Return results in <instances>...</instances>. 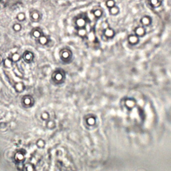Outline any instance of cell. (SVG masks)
I'll use <instances>...</instances> for the list:
<instances>
[{
    "label": "cell",
    "mask_w": 171,
    "mask_h": 171,
    "mask_svg": "<svg viewBox=\"0 0 171 171\" xmlns=\"http://www.w3.org/2000/svg\"><path fill=\"white\" fill-rule=\"evenodd\" d=\"M19 60H20V55L17 53H15L11 56V61H13L14 62H18Z\"/></svg>",
    "instance_id": "14"
},
{
    "label": "cell",
    "mask_w": 171,
    "mask_h": 171,
    "mask_svg": "<svg viewBox=\"0 0 171 171\" xmlns=\"http://www.w3.org/2000/svg\"><path fill=\"white\" fill-rule=\"evenodd\" d=\"M45 144H46V142H45V141L44 140H42V139H39L37 141V142H36V145H37V146L38 147V148H44L45 146Z\"/></svg>",
    "instance_id": "12"
},
{
    "label": "cell",
    "mask_w": 171,
    "mask_h": 171,
    "mask_svg": "<svg viewBox=\"0 0 171 171\" xmlns=\"http://www.w3.org/2000/svg\"><path fill=\"white\" fill-rule=\"evenodd\" d=\"M148 1L150 5L155 8L160 6L163 3V0H148Z\"/></svg>",
    "instance_id": "3"
},
{
    "label": "cell",
    "mask_w": 171,
    "mask_h": 171,
    "mask_svg": "<svg viewBox=\"0 0 171 171\" xmlns=\"http://www.w3.org/2000/svg\"><path fill=\"white\" fill-rule=\"evenodd\" d=\"M47 41H48V39H47V38L45 37V36H41L39 38V44L41 45L47 44Z\"/></svg>",
    "instance_id": "11"
},
{
    "label": "cell",
    "mask_w": 171,
    "mask_h": 171,
    "mask_svg": "<svg viewBox=\"0 0 171 171\" xmlns=\"http://www.w3.org/2000/svg\"><path fill=\"white\" fill-rule=\"evenodd\" d=\"M23 103L27 106H30L33 104V98L30 96H25V97L23 98Z\"/></svg>",
    "instance_id": "2"
},
{
    "label": "cell",
    "mask_w": 171,
    "mask_h": 171,
    "mask_svg": "<svg viewBox=\"0 0 171 171\" xmlns=\"http://www.w3.org/2000/svg\"><path fill=\"white\" fill-rule=\"evenodd\" d=\"M104 34H105V36H107V37H108V38H111V37H112V36H114V31L112 30V29L108 28V29H107V30H106V31H105V32H104Z\"/></svg>",
    "instance_id": "13"
},
{
    "label": "cell",
    "mask_w": 171,
    "mask_h": 171,
    "mask_svg": "<svg viewBox=\"0 0 171 171\" xmlns=\"http://www.w3.org/2000/svg\"><path fill=\"white\" fill-rule=\"evenodd\" d=\"M129 41H130V43H132V44H136V43H137V41H138V38H137L136 36H130V37H129Z\"/></svg>",
    "instance_id": "22"
},
{
    "label": "cell",
    "mask_w": 171,
    "mask_h": 171,
    "mask_svg": "<svg viewBox=\"0 0 171 171\" xmlns=\"http://www.w3.org/2000/svg\"><path fill=\"white\" fill-rule=\"evenodd\" d=\"M141 23L144 25H149L151 23V18L148 16H144L141 19Z\"/></svg>",
    "instance_id": "4"
},
{
    "label": "cell",
    "mask_w": 171,
    "mask_h": 171,
    "mask_svg": "<svg viewBox=\"0 0 171 171\" xmlns=\"http://www.w3.org/2000/svg\"><path fill=\"white\" fill-rule=\"evenodd\" d=\"M62 74H60V73H59V74L57 73V74L55 75V80H56V81L60 80L61 79H62Z\"/></svg>",
    "instance_id": "26"
},
{
    "label": "cell",
    "mask_w": 171,
    "mask_h": 171,
    "mask_svg": "<svg viewBox=\"0 0 171 171\" xmlns=\"http://www.w3.org/2000/svg\"><path fill=\"white\" fill-rule=\"evenodd\" d=\"M31 19H33V21L36 22V21L39 20L40 16H39V14L38 12H37V11H33V12L31 13Z\"/></svg>",
    "instance_id": "9"
},
{
    "label": "cell",
    "mask_w": 171,
    "mask_h": 171,
    "mask_svg": "<svg viewBox=\"0 0 171 171\" xmlns=\"http://www.w3.org/2000/svg\"><path fill=\"white\" fill-rule=\"evenodd\" d=\"M106 6L110 9L116 6V3H115V1L114 0H107V1L106 2Z\"/></svg>",
    "instance_id": "15"
},
{
    "label": "cell",
    "mask_w": 171,
    "mask_h": 171,
    "mask_svg": "<svg viewBox=\"0 0 171 171\" xmlns=\"http://www.w3.org/2000/svg\"><path fill=\"white\" fill-rule=\"evenodd\" d=\"M119 11H120V9H119L118 7H117V6H114V7H112V8H111L109 9V11H110V14H111V15H113V16H116V15H117V14L119 13Z\"/></svg>",
    "instance_id": "7"
},
{
    "label": "cell",
    "mask_w": 171,
    "mask_h": 171,
    "mask_svg": "<svg viewBox=\"0 0 171 171\" xmlns=\"http://www.w3.org/2000/svg\"><path fill=\"white\" fill-rule=\"evenodd\" d=\"M136 33L139 36H143L144 34H145V30L143 28H141V27H139V28H136Z\"/></svg>",
    "instance_id": "8"
},
{
    "label": "cell",
    "mask_w": 171,
    "mask_h": 171,
    "mask_svg": "<svg viewBox=\"0 0 171 171\" xmlns=\"http://www.w3.org/2000/svg\"><path fill=\"white\" fill-rule=\"evenodd\" d=\"M17 19L19 22H23V20H25V16L23 13H19L17 16Z\"/></svg>",
    "instance_id": "21"
},
{
    "label": "cell",
    "mask_w": 171,
    "mask_h": 171,
    "mask_svg": "<svg viewBox=\"0 0 171 171\" xmlns=\"http://www.w3.org/2000/svg\"><path fill=\"white\" fill-rule=\"evenodd\" d=\"M24 88H25V87H24V85L22 83H17V84H16V90L18 92H23Z\"/></svg>",
    "instance_id": "10"
},
{
    "label": "cell",
    "mask_w": 171,
    "mask_h": 171,
    "mask_svg": "<svg viewBox=\"0 0 171 171\" xmlns=\"http://www.w3.org/2000/svg\"><path fill=\"white\" fill-rule=\"evenodd\" d=\"M41 118L43 120H48L50 118V115L47 112H44L41 114Z\"/></svg>",
    "instance_id": "20"
},
{
    "label": "cell",
    "mask_w": 171,
    "mask_h": 171,
    "mask_svg": "<svg viewBox=\"0 0 171 171\" xmlns=\"http://www.w3.org/2000/svg\"><path fill=\"white\" fill-rule=\"evenodd\" d=\"M1 61H2V57H1V56L0 55V63L1 62Z\"/></svg>",
    "instance_id": "27"
},
{
    "label": "cell",
    "mask_w": 171,
    "mask_h": 171,
    "mask_svg": "<svg viewBox=\"0 0 171 171\" xmlns=\"http://www.w3.org/2000/svg\"><path fill=\"white\" fill-rule=\"evenodd\" d=\"M86 30L84 29H83V28H81V29H80L79 31H78V34H79L80 36H84L86 35Z\"/></svg>",
    "instance_id": "25"
},
{
    "label": "cell",
    "mask_w": 171,
    "mask_h": 171,
    "mask_svg": "<svg viewBox=\"0 0 171 171\" xmlns=\"http://www.w3.org/2000/svg\"><path fill=\"white\" fill-rule=\"evenodd\" d=\"M4 64H5V66L6 68H11V60L9 59H7L4 62Z\"/></svg>",
    "instance_id": "24"
},
{
    "label": "cell",
    "mask_w": 171,
    "mask_h": 171,
    "mask_svg": "<svg viewBox=\"0 0 171 171\" xmlns=\"http://www.w3.org/2000/svg\"><path fill=\"white\" fill-rule=\"evenodd\" d=\"M24 166H25L24 170H25V171H34V170H35V168H34V167H33V164H30V163H28V164H25Z\"/></svg>",
    "instance_id": "19"
},
{
    "label": "cell",
    "mask_w": 171,
    "mask_h": 171,
    "mask_svg": "<svg viewBox=\"0 0 171 171\" xmlns=\"http://www.w3.org/2000/svg\"><path fill=\"white\" fill-rule=\"evenodd\" d=\"M86 20L82 17H80L76 20V24L79 28H84L86 25Z\"/></svg>",
    "instance_id": "6"
},
{
    "label": "cell",
    "mask_w": 171,
    "mask_h": 171,
    "mask_svg": "<svg viewBox=\"0 0 171 171\" xmlns=\"http://www.w3.org/2000/svg\"><path fill=\"white\" fill-rule=\"evenodd\" d=\"M13 29L15 31H19L22 30V25H20L19 23H16L14 24V26H13Z\"/></svg>",
    "instance_id": "23"
},
{
    "label": "cell",
    "mask_w": 171,
    "mask_h": 171,
    "mask_svg": "<svg viewBox=\"0 0 171 171\" xmlns=\"http://www.w3.org/2000/svg\"><path fill=\"white\" fill-rule=\"evenodd\" d=\"M15 158L17 161L18 162H22L23 160H24V154H23L22 151H18L16 154L15 156Z\"/></svg>",
    "instance_id": "5"
},
{
    "label": "cell",
    "mask_w": 171,
    "mask_h": 171,
    "mask_svg": "<svg viewBox=\"0 0 171 171\" xmlns=\"http://www.w3.org/2000/svg\"><path fill=\"white\" fill-rule=\"evenodd\" d=\"M93 14H94V15L95 16V17H100L102 16V14H103V12H102V11L101 10V9H96V10H94V11L93 12Z\"/></svg>",
    "instance_id": "17"
},
{
    "label": "cell",
    "mask_w": 171,
    "mask_h": 171,
    "mask_svg": "<svg viewBox=\"0 0 171 171\" xmlns=\"http://www.w3.org/2000/svg\"><path fill=\"white\" fill-rule=\"evenodd\" d=\"M23 58L24 60H25L26 62L30 63V62H31L32 61V60H33V54L31 52H28H28H25L24 53V54L23 55Z\"/></svg>",
    "instance_id": "1"
},
{
    "label": "cell",
    "mask_w": 171,
    "mask_h": 171,
    "mask_svg": "<svg viewBox=\"0 0 171 171\" xmlns=\"http://www.w3.org/2000/svg\"><path fill=\"white\" fill-rule=\"evenodd\" d=\"M32 35H33V36L34 37V38H39L41 36V31L39 30L38 29L34 30L33 31Z\"/></svg>",
    "instance_id": "16"
},
{
    "label": "cell",
    "mask_w": 171,
    "mask_h": 171,
    "mask_svg": "<svg viewBox=\"0 0 171 171\" xmlns=\"http://www.w3.org/2000/svg\"><path fill=\"white\" fill-rule=\"evenodd\" d=\"M46 126L49 129H53L54 128H55V122L53 120H49V121H47V124H46Z\"/></svg>",
    "instance_id": "18"
}]
</instances>
